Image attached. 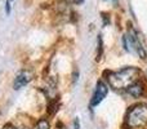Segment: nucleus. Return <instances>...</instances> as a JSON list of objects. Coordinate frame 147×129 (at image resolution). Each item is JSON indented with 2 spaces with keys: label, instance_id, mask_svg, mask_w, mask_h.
<instances>
[{
  "label": "nucleus",
  "instance_id": "obj_3",
  "mask_svg": "<svg viewBox=\"0 0 147 129\" xmlns=\"http://www.w3.org/2000/svg\"><path fill=\"white\" fill-rule=\"evenodd\" d=\"M127 127L130 129H140L147 124V105L140 103L130 107L125 118Z\"/></svg>",
  "mask_w": 147,
  "mask_h": 129
},
{
  "label": "nucleus",
  "instance_id": "obj_8",
  "mask_svg": "<svg viewBox=\"0 0 147 129\" xmlns=\"http://www.w3.org/2000/svg\"><path fill=\"white\" fill-rule=\"evenodd\" d=\"M74 129H80V122H79V118H75V120H74Z\"/></svg>",
  "mask_w": 147,
  "mask_h": 129
},
{
  "label": "nucleus",
  "instance_id": "obj_9",
  "mask_svg": "<svg viewBox=\"0 0 147 129\" xmlns=\"http://www.w3.org/2000/svg\"><path fill=\"white\" fill-rule=\"evenodd\" d=\"M1 129H17V127H14L13 124H5Z\"/></svg>",
  "mask_w": 147,
  "mask_h": 129
},
{
  "label": "nucleus",
  "instance_id": "obj_10",
  "mask_svg": "<svg viewBox=\"0 0 147 129\" xmlns=\"http://www.w3.org/2000/svg\"><path fill=\"white\" fill-rule=\"evenodd\" d=\"M74 3H75V4H81L83 0H74Z\"/></svg>",
  "mask_w": 147,
  "mask_h": 129
},
{
  "label": "nucleus",
  "instance_id": "obj_6",
  "mask_svg": "<svg viewBox=\"0 0 147 129\" xmlns=\"http://www.w3.org/2000/svg\"><path fill=\"white\" fill-rule=\"evenodd\" d=\"M127 93L129 94L130 97H133V98H140V97H142L143 93H145V85H143L142 81H138V83H136L134 85H132L128 89Z\"/></svg>",
  "mask_w": 147,
  "mask_h": 129
},
{
  "label": "nucleus",
  "instance_id": "obj_12",
  "mask_svg": "<svg viewBox=\"0 0 147 129\" xmlns=\"http://www.w3.org/2000/svg\"><path fill=\"white\" fill-rule=\"evenodd\" d=\"M146 74H147V71H146Z\"/></svg>",
  "mask_w": 147,
  "mask_h": 129
},
{
  "label": "nucleus",
  "instance_id": "obj_4",
  "mask_svg": "<svg viewBox=\"0 0 147 129\" xmlns=\"http://www.w3.org/2000/svg\"><path fill=\"white\" fill-rule=\"evenodd\" d=\"M107 93H109V85L105 81L98 80L96 84V89H94L93 94L90 98V107H97L105 98H106Z\"/></svg>",
  "mask_w": 147,
  "mask_h": 129
},
{
  "label": "nucleus",
  "instance_id": "obj_11",
  "mask_svg": "<svg viewBox=\"0 0 147 129\" xmlns=\"http://www.w3.org/2000/svg\"><path fill=\"white\" fill-rule=\"evenodd\" d=\"M17 129H26V128H22V127H21V128H18V127H17Z\"/></svg>",
  "mask_w": 147,
  "mask_h": 129
},
{
  "label": "nucleus",
  "instance_id": "obj_5",
  "mask_svg": "<svg viewBox=\"0 0 147 129\" xmlns=\"http://www.w3.org/2000/svg\"><path fill=\"white\" fill-rule=\"evenodd\" d=\"M31 80H32V72L28 70H21L14 78L13 88H14L16 91H20V89H22L23 86H26L27 84H30Z\"/></svg>",
  "mask_w": 147,
  "mask_h": 129
},
{
  "label": "nucleus",
  "instance_id": "obj_1",
  "mask_svg": "<svg viewBox=\"0 0 147 129\" xmlns=\"http://www.w3.org/2000/svg\"><path fill=\"white\" fill-rule=\"evenodd\" d=\"M141 70L138 67H124L119 71L107 72V81L115 91H128L132 85L141 81Z\"/></svg>",
  "mask_w": 147,
  "mask_h": 129
},
{
  "label": "nucleus",
  "instance_id": "obj_7",
  "mask_svg": "<svg viewBox=\"0 0 147 129\" xmlns=\"http://www.w3.org/2000/svg\"><path fill=\"white\" fill-rule=\"evenodd\" d=\"M32 129H51V124L47 119H40L35 125H34Z\"/></svg>",
  "mask_w": 147,
  "mask_h": 129
},
{
  "label": "nucleus",
  "instance_id": "obj_2",
  "mask_svg": "<svg viewBox=\"0 0 147 129\" xmlns=\"http://www.w3.org/2000/svg\"><path fill=\"white\" fill-rule=\"evenodd\" d=\"M123 45H124V49L127 52L137 54L140 58L145 59L147 57V52L145 49V45H143L140 35H138V32L134 28L130 27L129 30H128V32L123 36Z\"/></svg>",
  "mask_w": 147,
  "mask_h": 129
}]
</instances>
